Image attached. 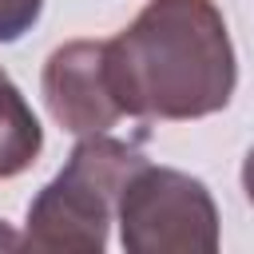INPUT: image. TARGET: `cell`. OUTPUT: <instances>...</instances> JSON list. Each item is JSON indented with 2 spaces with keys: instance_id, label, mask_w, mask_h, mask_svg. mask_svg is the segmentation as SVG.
<instances>
[{
  "instance_id": "6da1fadb",
  "label": "cell",
  "mask_w": 254,
  "mask_h": 254,
  "mask_svg": "<svg viewBox=\"0 0 254 254\" xmlns=\"http://www.w3.org/2000/svg\"><path fill=\"white\" fill-rule=\"evenodd\" d=\"M111 91L127 119L214 115L238 87V60L214 0H147L107 40Z\"/></svg>"
},
{
  "instance_id": "7a4b0ae2",
  "label": "cell",
  "mask_w": 254,
  "mask_h": 254,
  "mask_svg": "<svg viewBox=\"0 0 254 254\" xmlns=\"http://www.w3.org/2000/svg\"><path fill=\"white\" fill-rule=\"evenodd\" d=\"M147 163L135 143L111 135H83L60 175L40 187L28 202L24 246L28 250H83L99 254L107 246V230L119 210V194L127 179Z\"/></svg>"
},
{
  "instance_id": "3957f363",
  "label": "cell",
  "mask_w": 254,
  "mask_h": 254,
  "mask_svg": "<svg viewBox=\"0 0 254 254\" xmlns=\"http://www.w3.org/2000/svg\"><path fill=\"white\" fill-rule=\"evenodd\" d=\"M119 242L127 254H214L218 206L202 179L143 163L119 194Z\"/></svg>"
},
{
  "instance_id": "277c9868",
  "label": "cell",
  "mask_w": 254,
  "mask_h": 254,
  "mask_svg": "<svg viewBox=\"0 0 254 254\" xmlns=\"http://www.w3.org/2000/svg\"><path fill=\"white\" fill-rule=\"evenodd\" d=\"M48 115L71 135H107L123 107L107 75V40H67L60 44L40 75Z\"/></svg>"
},
{
  "instance_id": "5b68a950",
  "label": "cell",
  "mask_w": 254,
  "mask_h": 254,
  "mask_svg": "<svg viewBox=\"0 0 254 254\" xmlns=\"http://www.w3.org/2000/svg\"><path fill=\"white\" fill-rule=\"evenodd\" d=\"M44 151V127L24 91L0 67V179L24 175Z\"/></svg>"
},
{
  "instance_id": "8992f818",
  "label": "cell",
  "mask_w": 254,
  "mask_h": 254,
  "mask_svg": "<svg viewBox=\"0 0 254 254\" xmlns=\"http://www.w3.org/2000/svg\"><path fill=\"white\" fill-rule=\"evenodd\" d=\"M44 16V0H0V44H16Z\"/></svg>"
},
{
  "instance_id": "52a82bcc",
  "label": "cell",
  "mask_w": 254,
  "mask_h": 254,
  "mask_svg": "<svg viewBox=\"0 0 254 254\" xmlns=\"http://www.w3.org/2000/svg\"><path fill=\"white\" fill-rule=\"evenodd\" d=\"M242 190H246V198H250V206H254V147H250L246 159H242Z\"/></svg>"
},
{
  "instance_id": "ba28073f",
  "label": "cell",
  "mask_w": 254,
  "mask_h": 254,
  "mask_svg": "<svg viewBox=\"0 0 254 254\" xmlns=\"http://www.w3.org/2000/svg\"><path fill=\"white\" fill-rule=\"evenodd\" d=\"M20 246H24V238L12 234V230L4 226V218H0V250H20Z\"/></svg>"
}]
</instances>
